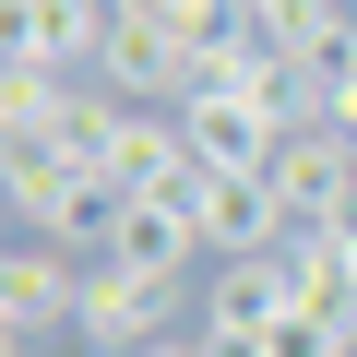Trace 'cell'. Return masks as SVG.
<instances>
[{"instance_id": "cell-9", "label": "cell", "mask_w": 357, "mask_h": 357, "mask_svg": "<svg viewBox=\"0 0 357 357\" xmlns=\"http://www.w3.org/2000/svg\"><path fill=\"white\" fill-rule=\"evenodd\" d=\"M72 72H48V60H0V119H13V131H60L72 119Z\"/></svg>"}, {"instance_id": "cell-1", "label": "cell", "mask_w": 357, "mask_h": 357, "mask_svg": "<svg viewBox=\"0 0 357 357\" xmlns=\"http://www.w3.org/2000/svg\"><path fill=\"white\" fill-rule=\"evenodd\" d=\"M274 203H286V227H333L345 215V191H357V131H333V119H298L286 143H274Z\"/></svg>"}, {"instance_id": "cell-7", "label": "cell", "mask_w": 357, "mask_h": 357, "mask_svg": "<svg viewBox=\"0 0 357 357\" xmlns=\"http://www.w3.org/2000/svg\"><path fill=\"white\" fill-rule=\"evenodd\" d=\"M178 131H191V155H203V178H262L274 167V119H250L238 96H191V107H178Z\"/></svg>"}, {"instance_id": "cell-6", "label": "cell", "mask_w": 357, "mask_h": 357, "mask_svg": "<svg viewBox=\"0 0 357 357\" xmlns=\"http://www.w3.org/2000/svg\"><path fill=\"white\" fill-rule=\"evenodd\" d=\"M203 250L215 262H250V250H286L298 227H286V203H274V178H203Z\"/></svg>"}, {"instance_id": "cell-11", "label": "cell", "mask_w": 357, "mask_h": 357, "mask_svg": "<svg viewBox=\"0 0 357 357\" xmlns=\"http://www.w3.org/2000/svg\"><path fill=\"white\" fill-rule=\"evenodd\" d=\"M143 357H203V345H178V333H167V345H143Z\"/></svg>"}, {"instance_id": "cell-5", "label": "cell", "mask_w": 357, "mask_h": 357, "mask_svg": "<svg viewBox=\"0 0 357 357\" xmlns=\"http://www.w3.org/2000/svg\"><path fill=\"white\" fill-rule=\"evenodd\" d=\"M119 24V0H13V60H48V72H96Z\"/></svg>"}, {"instance_id": "cell-4", "label": "cell", "mask_w": 357, "mask_h": 357, "mask_svg": "<svg viewBox=\"0 0 357 357\" xmlns=\"http://www.w3.org/2000/svg\"><path fill=\"white\" fill-rule=\"evenodd\" d=\"M60 321H84V262L36 238V250L0 262V345H36V333H60Z\"/></svg>"}, {"instance_id": "cell-8", "label": "cell", "mask_w": 357, "mask_h": 357, "mask_svg": "<svg viewBox=\"0 0 357 357\" xmlns=\"http://www.w3.org/2000/svg\"><path fill=\"white\" fill-rule=\"evenodd\" d=\"M286 310H298V274H286V250L215 262V286H203V321H227V333H274Z\"/></svg>"}, {"instance_id": "cell-2", "label": "cell", "mask_w": 357, "mask_h": 357, "mask_svg": "<svg viewBox=\"0 0 357 357\" xmlns=\"http://www.w3.org/2000/svg\"><path fill=\"white\" fill-rule=\"evenodd\" d=\"M167 310H178V274H119V262H84V345L96 357H143L167 345Z\"/></svg>"}, {"instance_id": "cell-10", "label": "cell", "mask_w": 357, "mask_h": 357, "mask_svg": "<svg viewBox=\"0 0 357 357\" xmlns=\"http://www.w3.org/2000/svg\"><path fill=\"white\" fill-rule=\"evenodd\" d=\"M310 119H333V131H357V36L310 72Z\"/></svg>"}, {"instance_id": "cell-3", "label": "cell", "mask_w": 357, "mask_h": 357, "mask_svg": "<svg viewBox=\"0 0 357 357\" xmlns=\"http://www.w3.org/2000/svg\"><path fill=\"white\" fill-rule=\"evenodd\" d=\"M96 84L107 96H131V107H178V96H191V36H178L167 13H119L107 24V48H96Z\"/></svg>"}]
</instances>
